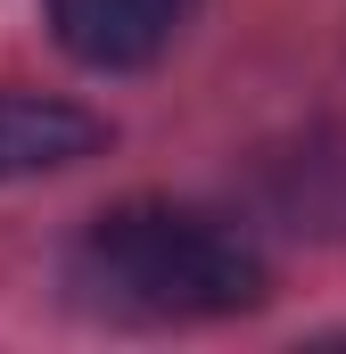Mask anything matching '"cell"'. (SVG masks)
Segmentation results:
<instances>
[{"label":"cell","instance_id":"cell-1","mask_svg":"<svg viewBox=\"0 0 346 354\" xmlns=\"http://www.w3.org/2000/svg\"><path fill=\"white\" fill-rule=\"evenodd\" d=\"M75 280L140 322H223L264 297V264L231 223L157 198L107 206L75 248Z\"/></svg>","mask_w":346,"mask_h":354},{"label":"cell","instance_id":"cell-2","mask_svg":"<svg viewBox=\"0 0 346 354\" xmlns=\"http://www.w3.org/2000/svg\"><path fill=\"white\" fill-rule=\"evenodd\" d=\"M198 0H50V25L58 41L83 58V66H149L173 33L190 25Z\"/></svg>","mask_w":346,"mask_h":354},{"label":"cell","instance_id":"cell-3","mask_svg":"<svg viewBox=\"0 0 346 354\" xmlns=\"http://www.w3.org/2000/svg\"><path fill=\"white\" fill-rule=\"evenodd\" d=\"M107 149V124L75 99H42V91H0V181L66 174Z\"/></svg>","mask_w":346,"mask_h":354}]
</instances>
